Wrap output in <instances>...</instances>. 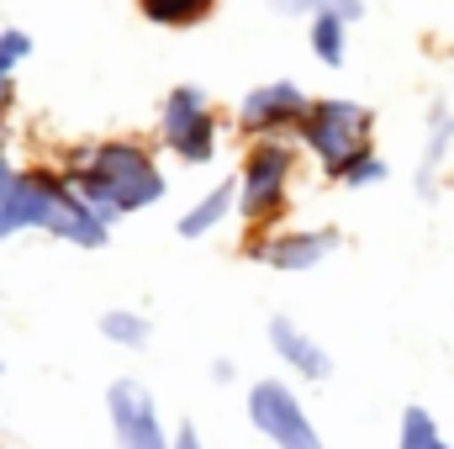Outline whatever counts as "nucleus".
<instances>
[{
  "label": "nucleus",
  "instance_id": "obj_13",
  "mask_svg": "<svg viewBox=\"0 0 454 449\" xmlns=\"http://www.w3.org/2000/svg\"><path fill=\"white\" fill-rule=\"evenodd\" d=\"M396 449H454V445L444 439V429L428 407H407L402 429H396Z\"/></svg>",
  "mask_w": 454,
  "mask_h": 449
},
{
  "label": "nucleus",
  "instance_id": "obj_6",
  "mask_svg": "<svg viewBox=\"0 0 454 449\" xmlns=\"http://www.w3.org/2000/svg\"><path fill=\"white\" fill-rule=\"evenodd\" d=\"M159 132L169 143V154H180L185 164H207L217 154V122H212V101L196 85H180L164 96V116Z\"/></svg>",
  "mask_w": 454,
  "mask_h": 449
},
{
  "label": "nucleus",
  "instance_id": "obj_21",
  "mask_svg": "<svg viewBox=\"0 0 454 449\" xmlns=\"http://www.w3.org/2000/svg\"><path fill=\"white\" fill-rule=\"evenodd\" d=\"M0 370H5V365H0Z\"/></svg>",
  "mask_w": 454,
  "mask_h": 449
},
{
  "label": "nucleus",
  "instance_id": "obj_12",
  "mask_svg": "<svg viewBox=\"0 0 454 449\" xmlns=\"http://www.w3.org/2000/svg\"><path fill=\"white\" fill-rule=\"evenodd\" d=\"M307 43H312L317 64L339 69L343 53H348V21H343V16H312V27H307Z\"/></svg>",
  "mask_w": 454,
  "mask_h": 449
},
{
  "label": "nucleus",
  "instance_id": "obj_7",
  "mask_svg": "<svg viewBox=\"0 0 454 449\" xmlns=\"http://www.w3.org/2000/svg\"><path fill=\"white\" fill-rule=\"evenodd\" d=\"M106 413H112L116 449H175V439H169L164 423H159L153 397H148L137 381H116L112 391H106Z\"/></svg>",
  "mask_w": 454,
  "mask_h": 449
},
{
  "label": "nucleus",
  "instance_id": "obj_8",
  "mask_svg": "<svg viewBox=\"0 0 454 449\" xmlns=\"http://www.w3.org/2000/svg\"><path fill=\"white\" fill-rule=\"evenodd\" d=\"M307 106H312V101L301 96V85H291V80H270V85H259V91L243 96L238 122H243L248 132H259V138H275V132H286V127H301Z\"/></svg>",
  "mask_w": 454,
  "mask_h": 449
},
{
  "label": "nucleus",
  "instance_id": "obj_4",
  "mask_svg": "<svg viewBox=\"0 0 454 449\" xmlns=\"http://www.w3.org/2000/svg\"><path fill=\"white\" fill-rule=\"evenodd\" d=\"M248 418L275 449H323V434L312 429L301 397L286 381H259L248 391Z\"/></svg>",
  "mask_w": 454,
  "mask_h": 449
},
{
  "label": "nucleus",
  "instance_id": "obj_5",
  "mask_svg": "<svg viewBox=\"0 0 454 449\" xmlns=\"http://www.w3.org/2000/svg\"><path fill=\"white\" fill-rule=\"evenodd\" d=\"M291 169H296V154L275 138H264L259 148H248L243 159V175H238V207L243 217H275L286 207V191H291Z\"/></svg>",
  "mask_w": 454,
  "mask_h": 449
},
{
  "label": "nucleus",
  "instance_id": "obj_9",
  "mask_svg": "<svg viewBox=\"0 0 454 449\" xmlns=\"http://www.w3.org/2000/svg\"><path fill=\"white\" fill-rule=\"evenodd\" d=\"M333 248H339V232L333 227H307V232H270L254 254L270 270H317Z\"/></svg>",
  "mask_w": 454,
  "mask_h": 449
},
{
  "label": "nucleus",
  "instance_id": "obj_18",
  "mask_svg": "<svg viewBox=\"0 0 454 449\" xmlns=\"http://www.w3.org/2000/svg\"><path fill=\"white\" fill-rule=\"evenodd\" d=\"M339 180H343V185H354V191H359V185H380V180H386V159L370 148V154H359L354 164H343Z\"/></svg>",
  "mask_w": 454,
  "mask_h": 449
},
{
  "label": "nucleus",
  "instance_id": "obj_17",
  "mask_svg": "<svg viewBox=\"0 0 454 449\" xmlns=\"http://www.w3.org/2000/svg\"><path fill=\"white\" fill-rule=\"evenodd\" d=\"M101 334L112 338V343H121V349H143L148 343V323L137 312H106L101 318Z\"/></svg>",
  "mask_w": 454,
  "mask_h": 449
},
{
  "label": "nucleus",
  "instance_id": "obj_11",
  "mask_svg": "<svg viewBox=\"0 0 454 449\" xmlns=\"http://www.w3.org/2000/svg\"><path fill=\"white\" fill-rule=\"evenodd\" d=\"M232 201H238V180H232V185H217L207 201H196V207L180 217V232H185V238H207V232L232 212Z\"/></svg>",
  "mask_w": 454,
  "mask_h": 449
},
{
  "label": "nucleus",
  "instance_id": "obj_20",
  "mask_svg": "<svg viewBox=\"0 0 454 449\" xmlns=\"http://www.w3.org/2000/svg\"><path fill=\"white\" fill-rule=\"evenodd\" d=\"M0 175H5V159H0Z\"/></svg>",
  "mask_w": 454,
  "mask_h": 449
},
{
  "label": "nucleus",
  "instance_id": "obj_15",
  "mask_svg": "<svg viewBox=\"0 0 454 449\" xmlns=\"http://www.w3.org/2000/svg\"><path fill=\"white\" fill-rule=\"evenodd\" d=\"M270 5H275L280 16H307V21H312V16H343L348 27L364 16V0H270Z\"/></svg>",
  "mask_w": 454,
  "mask_h": 449
},
{
  "label": "nucleus",
  "instance_id": "obj_1",
  "mask_svg": "<svg viewBox=\"0 0 454 449\" xmlns=\"http://www.w3.org/2000/svg\"><path fill=\"white\" fill-rule=\"evenodd\" d=\"M21 227H43L64 243L80 248H101L106 243V223L80 201V191L59 175H0V238L21 232Z\"/></svg>",
  "mask_w": 454,
  "mask_h": 449
},
{
  "label": "nucleus",
  "instance_id": "obj_16",
  "mask_svg": "<svg viewBox=\"0 0 454 449\" xmlns=\"http://www.w3.org/2000/svg\"><path fill=\"white\" fill-rule=\"evenodd\" d=\"M32 53V37L27 32H16V27H0V112H5V101H11V75H16V64Z\"/></svg>",
  "mask_w": 454,
  "mask_h": 449
},
{
  "label": "nucleus",
  "instance_id": "obj_2",
  "mask_svg": "<svg viewBox=\"0 0 454 449\" xmlns=\"http://www.w3.org/2000/svg\"><path fill=\"white\" fill-rule=\"evenodd\" d=\"M69 185L80 191V201L101 223L127 217V212H143V207H153L164 196V175H159V164L137 143H101V148H90L74 164Z\"/></svg>",
  "mask_w": 454,
  "mask_h": 449
},
{
  "label": "nucleus",
  "instance_id": "obj_19",
  "mask_svg": "<svg viewBox=\"0 0 454 449\" xmlns=\"http://www.w3.org/2000/svg\"><path fill=\"white\" fill-rule=\"evenodd\" d=\"M175 449H207V445H201L196 429H180V434H175Z\"/></svg>",
  "mask_w": 454,
  "mask_h": 449
},
{
  "label": "nucleus",
  "instance_id": "obj_3",
  "mask_svg": "<svg viewBox=\"0 0 454 449\" xmlns=\"http://www.w3.org/2000/svg\"><path fill=\"white\" fill-rule=\"evenodd\" d=\"M370 127H375V116L359 101H312L296 132H301L307 154H317V164L339 180L343 164H354L359 154H370Z\"/></svg>",
  "mask_w": 454,
  "mask_h": 449
},
{
  "label": "nucleus",
  "instance_id": "obj_14",
  "mask_svg": "<svg viewBox=\"0 0 454 449\" xmlns=\"http://www.w3.org/2000/svg\"><path fill=\"white\" fill-rule=\"evenodd\" d=\"M137 5H143V16L159 21V27H191V21H201L217 0H137Z\"/></svg>",
  "mask_w": 454,
  "mask_h": 449
},
{
  "label": "nucleus",
  "instance_id": "obj_10",
  "mask_svg": "<svg viewBox=\"0 0 454 449\" xmlns=\"http://www.w3.org/2000/svg\"><path fill=\"white\" fill-rule=\"evenodd\" d=\"M270 349H275L301 381H328V370H333L328 349L307 334V328H296L291 318H270Z\"/></svg>",
  "mask_w": 454,
  "mask_h": 449
}]
</instances>
